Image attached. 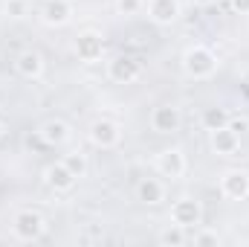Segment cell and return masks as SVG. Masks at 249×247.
I'll return each instance as SVG.
<instances>
[{
  "label": "cell",
  "mask_w": 249,
  "mask_h": 247,
  "mask_svg": "<svg viewBox=\"0 0 249 247\" xmlns=\"http://www.w3.org/2000/svg\"><path fill=\"white\" fill-rule=\"evenodd\" d=\"M18 70L23 73V76H41V70H44V62H41V56L38 53H20V59H18Z\"/></svg>",
  "instance_id": "9a60e30c"
},
{
  "label": "cell",
  "mask_w": 249,
  "mask_h": 247,
  "mask_svg": "<svg viewBox=\"0 0 249 247\" xmlns=\"http://www.w3.org/2000/svg\"><path fill=\"white\" fill-rule=\"evenodd\" d=\"M139 6H142V0H119V9H122L124 15H133Z\"/></svg>",
  "instance_id": "7402d4cb"
},
{
  "label": "cell",
  "mask_w": 249,
  "mask_h": 247,
  "mask_svg": "<svg viewBox=\"0 0 249 247\" xmlns=\"http://www.w3.org/2000/svg\"><path fill=\"white\" fill-rule=\"evenodd\" d=\"M203 123H206V128H209V131H217V128H226V125H229V117H226V111L212 108V111H206Z\"/></svg>",
  "instance_id": "ac0fdd59"
},
{
  "label": "cell",
  "mask_w": 249,
  "mask_h": 247,
  "mask_svg": "<svg viewBox=\"0 0 249 247\" xmlns=\"http://www.w3.org/2000/svg\"><path fill=\"white\" fill-rule=\"evenodd\" d=\"M214 56L206 50V47H191L186 53V73L188 76H194V79H203V76H212L214 73Z\"/></svg>",
  "instance_id": "7a4b0ae2"
},
{
  "label": "cell",
  "mask_w": 249,
  "mask_h": 247,
  "mask_svg": "<svg viewBox=\"0 0 249 247\" xmlns=\"http://www.w3.org/2000/svg\"><path fill=\"white\" fill-rule=\"evenodd\" d=\"M157 169H160V175H165V178H183V175H186V157H183V151H180V148H165V151H160Z\"/></svg>",
  "instance_id": "277c9868"
},
{
  "label": "cell",
  "mask_w": 249,
  "mask_h": 247,
  "mask_svg": "<svg viewBox=\"0 0 249 247\" xmlns=\"http://www.w3.org/2000/svg\"><path fill=\"white\" fill-rule=\"evenodd\" d=\"M212 145L217 154H235L238 151V131H232L229 125L212 131Z\"/></svg>",
  "instance_id": "30bf717a"
},
{
  "label": "cell",
  "mask_w": 249,
  "mask_h": 247,
  "mask_svg": "<svg viewBox=\"0 0 249 247\" xmlns=\"http://www.w3.org/2000/svg\"><path fill=\"white\" fill-rule=\"evenodd\" d=\"M18 242H38L44 233H47V221L41 212H32V209H23L15 215V224H12Z\"/></svg>",
  "instance_id": "6da1fadb"
},
{
  "label": "cell",
  "mask_w": 249,
  "mask_h": 247,
  "mask_svg": "<svg viewBox=\"0 0 249 247\" xmlns=\"http://www.w3.org/2000/svg\"><path fill=\"white\" fill-rule=\"evenodd\" d=\"M6 15L23 18V0H9V3H6Z\"/></svg>",
  "instance_id": "44dd1931"
},
{
  "label": "cell",
  "mask_w": 249,
  "mask_h": 247,
  "mask_svg": "<svg viewBox=\"0 0 249 247\" xmlns=\"http://www.w3.org/2000/svg\"><path fill=\"white\" fill-rule=\"evenodd\" d=\"M220 189H223V195H226V198L241 201V198H247V195H249V175H247V172L232 169V172H226V175H223Z\"/></svg>",
  "instance_id": "5b68a950"
},
{
  "label": "cell",
  "mask_w": 249,
  "mask_h": 247,
  "mask_svg": "<svg viewBox=\"0 0 249 247\" xmlns=\"http://www.w3.org/2000/svg\"><path fill=\"white\" fill-rule=\"evenodd\" d=\"M191 242H194V245H217L220 239H217V233H194Z\"/></svg>",
  "instance_id": "ffe728a7"
},
{
  "label": "cell",
  "mask_w": 249,
  "mask_h": 247,
  "mask_svg": "<svg viewBox=\"0 0 249 247\" xmlns=\"http://www.w3.org/2000/svg\"><path fill=\"white\" fill-rule=\"evenodd\" d=\"M200 215H203V209H200V204L197 201H191V198H180L174 206H171V221L174 224H180V227H197L200 224Z\"/></svg>",
  "instance_id": "3957f363"
},
{
  "label": "cell",
  "mask_w": 249,
  "mask_h": 247,
  "mask_svg": "<svg viewBox=\"0 0 249 247\" xmlns=\"http://www.w3.org/2000/svg\"><path fill=\"white\" fill-rule=\"evenodd\" d=\"M136 195H139L142 204H160V201L165 198V189H162L160 181L145 178V181H139V186H136Z\"/></svg>",
  "instance_id": "7c38bea8"
},
{
  "label": "cell",
  "mask_w": 249,
  "mask_h": 247,
  "mask_svg": "<svg viewBox=\"0 0 249 247\" xmlns=\"http://www.w3.org/2000/svg\"><path fill=\"white\" fill-rule=\"evenodd\" d=\"M110 76L116 79V82H133L136 76H139V64L133 62V59H116L113 67H110Z\"/></svg>",
  "instance_id": "4fadbf2b"
},
{
  "label": "cell",
  "mask_w": 249,
  "mask_h": 247,
  "mask_svg": "<svg viewBox=\"0 0 249 247\" xmlns=\"http://www.w3.org/2000/svg\"><path fill=\"white\" fill-rule=\"evenodd\" d=\"M148 15H151L157 23H171V21H177V15H180V3H177V0H151V3H148Z\"/></svg>",
  "instance_id": "ba28073f"
},
{
  "label": "cell",
  "mask_w": 249,
  "mask_h": 247,
  "mask_svg": "<svg viewBox=\"0 0 249 247\" xmlns=\"http://www.w3.org/2000/svg\"><path fill=\"white\" fill-rule=\"evenodd\" d=\"M90 140L102 148H110L119 143V125L110 123V120H99V123L90 125Z\"/></svg>",
  "instance_id": "8992f818"
},
{
  "label": "cell",
  "mask_w": 249,
  "mask_h": 247,
  "mask_svg": "<svg viewBox=\"0 0 249 247\" xmlns=\"http://www.w3.org/2000/svg\"><path fill=\"white\" fill-rule=\"evenodd\" d=\"M67 18H70V0L47 3V9H44V21L47 23H67Z\"/></svg>",
  "instance_id": "5bb4252c"
},
{
  "label": "cell",
  "mask_w": 249,
  "mask_h": 247,
  "mask_svg": "<svg viewBox=\"0 0 249 247\" xmlns=\"http://www.w3.org/2000/svg\"><path fill=\"white\" fill-rule=\"evenodd\" d=\"M160 242H162V245H186V242H188L186 227H180V224H171L165 233H160Z\"/></svg>",
  "instance_id": "e0dca14e"
},
{
  "label": "cell",
  "mask_w": 249,
  "mask_h": 247,
  "mask_svg": "<svg viewBox=\"0 0 249 247\" xmlns=\"http://www.w3.org/2000/svg\"><path fill=\"white\" fill-rule=\"evenodd\" d=\"M75 181H78V178H75V175H72L64 163H58V166H50V169H47V184L53 186L55 192H70V189L75 186Z\"/></svg>",
  "instance_id": "9c48e42d"
},
{
  "label": "cell",
  "mask_w": 249,
  "mask_h": 247,
  "mask_svg": "<svg viewBox=\"0 0 249 247\" xmlns=\"http://www.w3.org/2000/svg\"><path fill=\"white\" fill-rule=\"evenodd\" d=\"M75 50H78V56H81L84 62H96V59L102 56V38H99L96 32H84V35L75 41Z\"/></svg>",
  "instance_id": "8fae6325"
},
{
  "label": "cell",
  "mask_w": 249,
  "mask_h": 247,
  "mask_svg": "<svg viewBox=\"0 0 249 247\" xmlns=\"http://www.w3.org/2000/svg\"><path fill=\"white\" fill-rule=\"evenodd\" d=\"M61 163L70 169V172H72V175H75V178H81V175L87 172V160H84V157H75V154H70V157H64Z\"/></svg>",
  "instance_id": "d6986e66"
},
{
  "label": "cell",
  "mask_w": 249,
  "mask_h": 247,
  "mask_svg": "<svg viewBox=\"0 0 249 247\" xmlns=\"http://www.w3.org/2000/svg\"><path fill=\"white\" fill-rule=\"evenodd\" d=\"M194 3H209V0H194Z\"/></svg>",
  "instance_id": "cb8c5ba5"
},
{
  "label": "cell",
  "mask_w": 249,
  "mask_h": 247,
  "mask_svg": "<svg viewBox=\"0 0 249 247\" xmlns=\"http://www.w3.org/2000/svg\"><path fill=\"white\" fill-rule=\"evenodd\" d=\"M151 125H154L157 134H171V131L180 128V111L171 108V105H160L151 117Z\"/></svg>",
  "instance_id": "52a82bcc"
},
{
  "label": "cell",
  "mask_w": 249,
  "mask_h": 247,
  "mask_svg": "<svg viewBox=\"0 0 249 247\" xmlns=\"http://www.w3.org/2000/svg\"><path fill=\"white\" fill-rule=\"evenodd\" d=\"M232 3H235V9H241L244 15L249 12V0H232Z\"/></svg>",
  "instance_id": "603a6c76"
},
{
  "label": "cell",
  "mask_w": 249,
  "mask_h": 247,
  "mask_svg": "<svg viewBox=\"0 0 249 247\" xmlns=\"http://www.w3.org/2000/svg\"><path fill=\"white\" fill-rule=\"evenodd\" d=\"M44 137H47V143H64V140L70 137V131H67V125L64 123L53 120V123L44 125Z\"/></svg>",
  "instance_id": "2e32d148"
}]
</instances>
